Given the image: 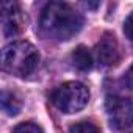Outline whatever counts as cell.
<instances>
[{"mask_svg": "<svg viewBox=\"0 0 133 133\" xmlns=\"http://www.w3.org/2000/svg\"><path fill=\"white\" fill-rule=\"evenodd\" d=\"M53 105L66 114L83 110L89 102V89L80 82H66L52 92Z\"/></svg>", "mask_w": 133, "mask_h": 133, "instance_id": "3957f363", "label": "cell"}, {"mask_svg": "<svg viewBox=\"0 0 133 133\" xmlns=\"http://www.w3.org/2000/svg\"><path fill=\"white\" fill-rule=\"evenodd\" d=\"M125 83H127L128 88L133 89V66H131V68L127 71V74H125Z\"/></svg>", "mask_w": 133, "mask_h": 133, "instance_id": "7c38bea8", "label": "cell"}, {"mask_svg": "<svg viewBox=\"0 0 133 133\" xmlns=\"http://www.w3.org/2000/svg\"><path fill=\"white\" fill-rule=\"evenodd\" d=\"M2 108H3V111H5L6 114L16 116V114L21 111L22 103H21V100H19L13 92L3 91V92H2Z\"/></svg>", "mask_w": 133, "mask_h": 133, "instance_id": "ba28073f", "label": "cell"}, {"mask_svg": "<svg viewBox=\"0 0 133 133\" xmlns=\"http://www.w3.org/2000/svg\"><path fill=\"white\" fill-rule=\"evenodd\" d=\"M39 64V53L28 41H16L2 50V68L16 77H28Z\"/></svg>", "mask_w": 133, "mask_h": 133, "instance_id": "7a4b0ae2", "label": "cell"}, {"mask_svg": "<svg viewBox=\"0 0 133 133\" xmlns=\"http://www.w3.org/2000/svg\"><path fill=\"white\" fill-rule=\"evenodd\" d=\"M124 35H125V38L133 41V13H130L127 16V19L124 21Z\"/></svg>", "mask_w": 133, "mask_h": 133, "instance_id": "8fae6325", "label": "cell"}, {"mask_svg": "<svg viewBox=\"0 0 133 133\" xmlns=\"http://www.w3.org/2000/svg\"><path fill=\"white\" fill-rule=\"evenodd\" d=\"M69 133H102V131L96 124L89 121H82V122L72 124L69 128Z\"/></svg>", "mask_w": 133, "mask_h": 133, "instance_id": "9c48e42d", "label": "cell"}, {"mask_svg": "<svg viewBox=\"0 0 133 133\" xmlns=\"http://www.w3.org/2000/svg\"><path fill=\"white\" fill-rule=\"evenodd\" d=\"M13 133H44V130L35 122H22L13 130Z\"/></svg>", "mask_w": 133, "mask_h": 133, "instance_id": "30bf717a", "label": "cell"}, {"mask_svg": "<svg viewBox=\"0 0 133 133\" xmlns=\"http://www.w3.org/2000/svg\"><path fill=\"white\" fill-rule=\"evenodd\" d=\"M27 27V16L16 2L2 3V31L6 38L16 36Z\"/></svg>", "mask_w": 133, "mask_h": 133, "instance_id": "5b68a950", "label": "cell"}, {"mask_svg": "<svg viewBox=\"0 0 133 133\" xmlns=\"http://www.w3.org/2000/svg\"><path fill=\"white\" fill-rule=\"evenodd\" d=\"M107 114L113 128L124 130L133 125V100L110 96L107 99Z\"/></svg>", "mask_w": 133, "mask_h": 133, "instance_id": "277c9868", "label": "cell"}, {"mask_svg": "<svg viewBox=\"0 0 133 133\" xmlns=\"http://www.w3.org/2000/svg\"><path fill=\"white\" fill-rule=\"evenodd\" d=\"M72 61L74 66L80 71H89L92 68V56L85 45H78L72 52Z\"/></svg>", "mask_w": 133, "mask_h": 133, "instance_id": "52a82bcc", "label": "cell"}, {"mask_svg": "<svg viewBox=\"0 0 133 133\" xmlns=\"http://www.w3.org/2000/svg\"><path fill=\"white\" fill-rule=\"evenodd\" d=\"M83 27V17L71 5L52 2L41 14L39 30L42 36L53 41H69Z\"/></svg>", "mask_w": 133, "mask_h": 133, "instance_id": "6da1fadb", "label": "cell"}, {"mask_svg": "<svg viewBox=\"0 0 133 133\" xmlns=\"http://www.w3.org/2000/svg\"><path fill=\"white\" fill-rule=\"evenodd\" d=\"M96 53L99 61L103 66H114L121 59V52H119V44L114 35L105 33L100 41L96 45Z\"/></svg>", "mask_w": 133, "mask_h": 133, "instance_id": "8992f818", "label": "cell"}]
</instances>
